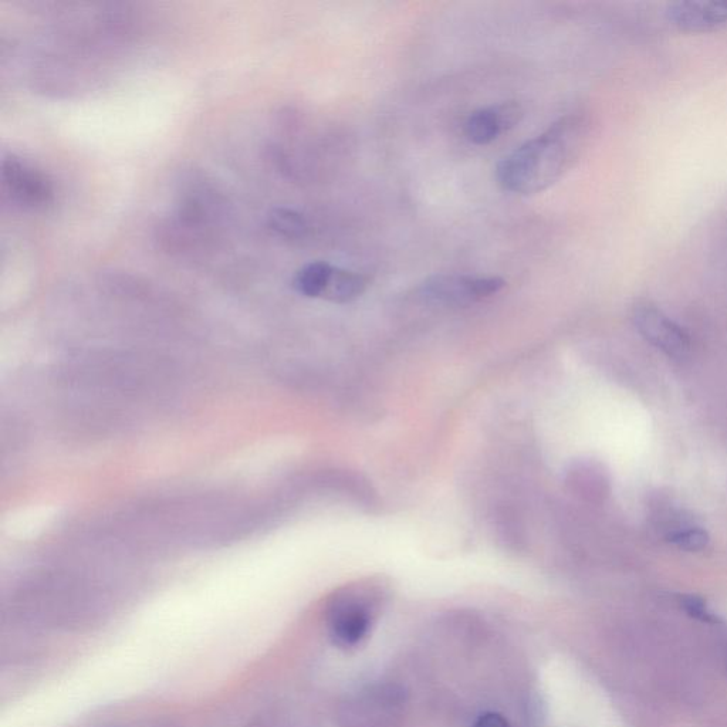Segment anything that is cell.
Masks as SVG:
<instances>
[{
	"label": "cell",
	"mask_w": 727,
	"mask_h": 727,
	"mask_svg": "<svg viewBox=\"0 0 727 727\" xmlns=\"http://www.w3.org/2000/svg\"><path fill=\"white\" fill-rule=\"evenodd\" d=\"M587 137L586 118L576 114L561 117L497 164V182L512 194L546 191L573 168L586 147Z\"/></svg>",
	"instance_id": "obj_1"
},
{
	"label": "cell",
	"mask_w": 727,
	"mask_h": 727,
	"mask_svg": "<svg viewBox=\"0 0 727 727\" xmlns=\"http://www.w3.org/2000/svg\"><path fill=\"white\" fill-rule=\"evenodd\" d=\"M225 216V202L212 185L189 181L177 209L160 228L162 246L169 252H192L211 242Z\"/></svg>",
	"instance_id": "obj_2"
},
{
	"label": "cell",
	"mask_w": 727,
	"mask_h": 727,
	"mask_svg": "<svg viewBox=\"0 0 727 727\" xmlns=\"http://www.w3.org/2000/svg\"><path fill=\"white\" fill-rule=\"evenodd\" d=\"M405 693L392 683H377L348 696L338 710L340 727H399Z\"/></svg>",
	"instance_id": "obj_3"
},
{
	"label": "cell",
	"mask_w": 727,
	"mask_h": 727,
	"mask_svg": "<svg viewBox=\"0 0 727 727\" xmlns=\"http://www.w3.org/2000/svg\"><path fill=\"white\" fill-rule=\"evenodd\" d=\"M375 617V604L367 593L348 590L337 594L327 610V627L334 644L341 648H354L371 630Z\"/></svg>",
	"instance_id": "obj_4"
},
{
	"label": "cell",
	"mask_w": 727,
	"mask_h": 727,
	"mask_svg": "<svg viewBox=\"0 0 727 727\" xmlns=\"http://www.w3.org/2000/svg\"><path fill=\"white\" fill-rule=\"evenodd\" d=\"M2 192L13 205L30 211L54 201V187L45 172L13 154L2 161Z\"/></svg>",
	"instance_id": "obj_5"
},
{
	"label": "cell",
	"mask_w": 727,
	"mask_h": 727,
	"mask_svg": "<svg viewBox=\"0 0 727 727\" xmlns=\"http://www.w3.org/2000/svg\"><path fill=\"white\" fill-rule=\"evenodd\" d=\"M505 286L500 277L435 275L419 286V294L426 302L461 307L489 299Z\"/></svg>",
	"instance_id": "obj_6"
},
{
	"label": "cell",
	"mask_w": 727,
	"mask_h": 727,
	"mask_svg": "<svg viewBox=\"0 0 727 727\" xmlns=\"http://www.w3.org/2000/svg\"><path fill=\"white\" fill-rule=\"evenodd\" d=\"M632 320L642 337L669 357L681 360L689 354L691 338L688 333L654 304L645 302L635 304Z\"/></svg>",
	"instance_id": "obj_7"
},
{
	"label": "cell",
	"mask_w": 727,
	"mask_h": 727,
	"mask_svg": "<svg viewBox=\"0 0 727 727\" xmlns=\"http://www.w3.org/2000/svg\"><path fill=\"white\" fill-rule=\"evenodd\" d=\"M666 18L682 32L709 33L727 30V2H675L666 8Z\"/></svg>",
	"instance_id": "obj_8"
},
{
	"label": "cell",
	"mask_w": 727,
	"mask_h": 727,
	"mask_svg": "<svg viewBox=\"0 0 727 727\" xmlns=\"http://www.w3.org/2000/svg\"><path fill=\"white\" fill-rule=\"evenodd\" d=\"M368 287L367 277L360 273L351 272V270L333 267L329 283L324 290L321 299L329 300L333 303H350L363 296Z\"/></svg>",
	"instance_id": "obj_9"
},
{
	"label": "cell",
	"mask_w": 727,
	"mask_h": 727,
	"mask_svg": "<svg viewBox=\"0 0 727 727\" xmlns=\"http://www.w3.org/2000/svg\"><path fill=\"white\" fill-rule=\"evenodd\" d=\"M333 267L327 262H311L303 266L293 279L296 292L306 297H323L327 283H329Z\"/></svg>",
	"instance_id": "obj_10"
},
{
	"label": "cell",
	"mask_w": 727,
	"mask_h": 727,
	"mask_svg": "<svg viewBox=\"0 0 727 727\" xmlns=\"http://www.w3.org/2000/svg\"><path fill=\"white\" fill-rule=\"evenodd\" d=\"M465 134L476 145H488L496 140L502 131L492 107L473 111L465 123Z\"/></svg>",
	"instance_id": "obj_11"
},
{
	"label": "cell",
	"mask_w": 727,
	"mask_h": 727,
	"mask_svg": "<svg viewBox=\"0 0 727 727\" xmlns=\"http://www.w3.org/2000/svg\"><path fill=\"white\" fill-rule=\"evenodd\" d=\"M269 226L277 235L287 239H300L306 236V218L292 209H275L269 216Z\"/></svg>",
	"instance_id": "obj_12"
},
{
	"label": "cell",
	"mask_w": 727,
	"mask_h": 727,
	"mask_svg": "<svg viewBox=\"0 0 727 727\" xmlns=\"http://www.w3.org/2000/svg\"><path fill=\"white\" fill-rule=\"evenodd\" d=\"M668 540L676 547L685 551H702L708 547L709 534L699 527H689V529L676 530L669 534Z\"/></svg>",
	"instance_id": "obj_13"
},
{
	"label": "cell",
	"mask_w": 727,
	"mask_h": 727,
	"mask_svg": "<svg viewBox=\"0 0 727 727\" xmlns=\"http://www.w3.org/2000/svg\"><path fill=\"white\" fill-rule=\"evenodd\" d=\"M492 110L502 133L513 130L522 123L524 117L522 104L517 103V101H505V103L496 104V106H492Z\"/></svg>",
	"instance_id": "obj_14"
},
{
	"label": "cell",
	"mask_w": 727,
	"mask_h": 727,
	"mask_svg": "<svg viewBox=\"0 0 727 727\" xmlns=\"http://www.w3.org/2000/svg\"><path fill=\"white\" fill-rule=\"evenodd\" d=\"M679 603H681L683 611H685L689 617L705 622V624H718V617L709 610L705 600L698 597V595H682Z\"/></svg>",
	"instance_id": "obj_15"
},
{
	"label": "cell",
	"mask_w": 727,
	"mask_h": 727,
	"mask_svg": "<svg viewBox=\"0 0 727 727\" xmlns=\"http://www.w3.org/2000/svg\"><path fill=\"white\" fill-rule=\"evenodd\" d=\"M473 727H509V723L499 713H485L476 720Z\"/></svg>",
	"instance_id": "obj_16"
}]
</instances>
